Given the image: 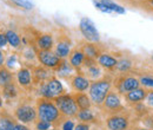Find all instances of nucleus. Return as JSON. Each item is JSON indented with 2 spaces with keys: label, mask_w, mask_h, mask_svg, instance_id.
<instances>
[{
  "label": "nucleus",
  "mask_w": 153,
  "mask_h": 130,
  "mask_svg": "<svg viewBox=\"0 0 153 130\" xmlns=\"http://www.w3.org/2000/svg\"><path fill=\"white\" fill-rule=\"evenodd\" d=\"M48 130H60V129H58V128H51V129H48Z\"/></svg>",
  "instance_id": "44"
},
{
  "label": "nucleus",
  "mask_w": 153,
  "mask_h": 130,
  "mask_svg": "<svg viewBox=\"0 0 153 130\" xmlns=\"http://www.w3.org/2000/svg\"><path fill=\"white\" fill-rule=\"evenodd\" d=\"M94 2V5H96V7L98 8V10H100L101 12H104V13H111V11L105 6V5H102L100 1H97V0H94L93 1Z\"/></svg>",
  "instance_id": "37"
},
{
  "label": "nucleus",
  "mask_w": 153,
  "mask_h": 130,
  "mask_svg": "<svg viewBox=\"0 0 153 130\" xmlns=\"http://www.w3.org/2000/svg\"><path fill=\"white\" fill-rule=\"evenodd\" d=\"M80 71L85 74L90 80H97V79H99V78H101L104 76L102 69L98 64V62L96 59H92V58H88V57L85 58L82 68H81Z\"/></svg>",
  "instance_id": "12"
},
{
  "label": "nucleus",
  "mask_w": 153,
  "mask_h": 130,
  "mask_svg": "<svg viewBox=\"0 0 153 130\" xmlns=\"http://www.w3.org/2000/svg\"><path fill=\"white\" fill-rule=\"evenodd\" d=\"M76 118L79 122H84V123H96L98 121L96 113L92 111L91 109H87V110H79L76 113Z\"/></svg>",
  "instance_id": "27"
},
{
  "label": "nucleus",
  "mask_w": 153,
  "mask_h": 130,
  "mask_svg": "<svg viewBox=\"0 0 153 130\" xmlns=\"http://www.w3.org/2000/svg\"><path fill=\"white\" fill-rule=\"evenodd\" d=\"M76 124V123H74L73 118H64L59 125H60V130H74Z\"/></svg>",
  "instance_id": "32"
},
{
  "label": "nucleus",
  "mask_w": 153,
  "mask_h": 130,
  "mask_svg": "<svg viewBox=\"0 0 153 130\" xmlns=\"http://www.w3.org/2000/svg\"><path fill=\"white\" fill-rule=\"evenodd\" d=\"M70 84L74 92H86L90 89L91 80L81 71H76V74L70 78Z\"/></svg>",
  "instance_id": "13"
},
{
  "label": "nucleus",
  "mask_w": 153,
  "mask_h": 130,
  "mask_svg": "<svg viewBox=\"0 0 153 130\" xmlns=\"http://www.w3.org/2000/svg\"><path fill=\"white\" fill-rule=\"evenodd\" d=\"M113 86H114V90L120 96H124L125 93L140 88V83L138 77L133 72L123 74H117L113 79Z\"/></svg>",
  "instance_id": "3"
},
{
  "label": "nucleus",
  "mask_w": 153,
  "mask_h": 130,
  "mask_svg": "<svg viewBox=\"0 0 153 130\" xmlns=\"http://www.w3.org/2000/svg\"><path fill=\"white\" fill-rule=\"evenodd\" d=\"M4 62H5V55H4L2 51L0 50V68L4 65Z\"/></svg>",
  "instance_id": "40"
},
{
  "label": "nucleus",
  "mask_w": 153,
  "mask_h": 130,
  "mask_svg": "<svg viewBox=\"0 0 153 130\" xmlns=\"http://www.w3.org/2000/svg\"><path fill=\"white\" fill-rule=\"evenodd\" d=\"M38 88L40 97L48 99H54L56 97H59L65 93V88L57 76H52L45 83L40 84Z\"/></svg>",
  "instance_id": "4"
},
{
  "label": "nucleus",
  "mask_w": 153,
  "mask_h": 130,
  "mask_svg": "<svg viewBox=\"0 0 153 130\" xmlns=\"http://www.w3.org/2000/svg\"><path fill=\"white\" fill-rule=\"evenodd\" d=\"M17 6L22 7L25 10H32L33 8V4L30 0H12Z\"/></svg>",
  "instance_id": "34"
},
{
  "label": "nucleus",
  "mask_w": 153,
  "mask_h": 130,
  "mask_svg": "<svg viewBox=\"0 0 153 130\" xmlns=\"http://www.w3.org/2000/svg\"><path fill=\"white\" fill-rule=\"evenodd\" d=\"M147 93H149V90H147V89L140 86V88H138V89H135V90H132V91H130V92L125 93L123 97H124L125 102H126L128 105L134 107V105H137V104H139V103L145 102V99H146V97H147Z\"/></svg>",
  "instance_id": "16"
},
{
  "label": "nucleus",
  "mask_w": 153,
  "mask_h": 130,
  "mask_svg": "<svg viewBox=\"0 0 153 130\" xmlns=\"http://www.w3.org/2000/svg\"><path fill=\"white\" fill-rule=\"evenodd\" d=\"M79 30L80 33L84 36L86 41L91 43H99L100 41V36L97 30L94 23L87 17H82L79 23Z\"/></svg>",
  "instance_id": "9"
},
{
  "label": "nucleus",
  "mask_w": 153,
  "mask_h": 130,
  "mask_svg": "<svg viewBox=\"0 0 153 130\" xmlns=\"http://www.w3.org/2000/svg\"><path fill=\"white\" fill-rule=\"evenodd\" d=\"M132 130H153V129L146 128V127H135V128H133Z\"/></svg>",
  "instance_id": "41"
},
{
  "label": "nucleus",
  "mask_w": 153,
  "mask_h": 130,
  "mask_svg": "<svg viewBox=\"0 0 153 130\" xmlns=\"http://www.w3.org/2000/svg\"><path fill=\"white\" fill-rule=\"evenodd\" d=\"M36 56H37V60L39 64L48 70L56 71L59 65L61 64L62 59L54 53V51H39L36 50Z\"/></svg>",
  "instance_id": "10"
},
{
  "label": "nucleus",
  "mask_w": 153,
  "mask_h": 130,
  "mask_svg": "<svg viewBox=\"0 0 153 130\" xmlns=\"http://www.w3.org/2000/svg\"><path fill=\"white\" fill-rule=\"evenodd\" d=\"M56 45L52 33H39L34 38V50L39 51H53Z\"/></svg>",
  "instance_id": "14"
},
{
  "label": "nucleus",
  "mask_w": 153,
  "mask_h": 130,
  "mask_svg": "<svg viewBox=\"0 0 153 130\" xmlns=\"http://www.w3.org/2000/svg\"><path fill=\"white\" fill-rule=\"evenodd\" d=\"M13 116L21 124H34L38 119V113L36 107L28 102H20L13 111Z\"/></svg>",
  "instance_id": "6"
},
{
  "label": "nucleus",
  "mask_w": 153,
  "mask_h": 130,
  "mask_svg": "<svg viewBox=\"0 0 153 130\" xmlns=\"http://www.w3.org/2000/svg\"><path fill=\"white\" fill-rule=\"evenodd\" d=\"M76 70L71 66V64L68 63V59H62L61 64L59 65L57 70L54 71L56 74H57L58 78H65V79H70L72 76H73V72Z\"/></svg>",
  "instance_id": "24"
},
{
  "label": "nucleus",
  "mask_w": 153,
  "mask_h": 130,
  "mask_svg": "<svg viewBox=\"0 0 153 130\" xmlns=\"http://www.w3.org/2000/svg\"><path fill=\"white\" fill-rule=\"evenodd\" d=\"M135 4L139 7H141L143 10H145L150 13H153V0H138Z\"/></svg>",
  "instance_id": "31"
},
{
  "label": "nucleus",
  "mask_w": 153,
  "mask_h": 130,
  "mask_svg": "<svg viewBox=\"0 0 153 130\" xmlns=\"http://www.w3.org/2000/svg\"><path fill=\"white\" fill-rule=\"evenodd\" d=\"M85 53L82 52V50L80 49V46H76L72 49L70 56H68V63L71 64V66L76 70V71H80L85 60Z\"/></svg>",
  "instance_id": "19"
},
{
  "label": "nucleus",
  "mask_w": 153,
  "mask_h": 130,
  "mask_svg": "<svg viewBox=\"0 0 153 130\" xmlns=\"http://www.w3.org/2000/svg\"><path fill=\"white\" fill-rule=\"evenodd\" d=\"M98 64L101 66L102 70L108 71L110 74H114L115 69H117V64H118V58L115 56H113L112 53L108 52H102L99 58L97 59Z\"/></svg>",
  "instance_id": "17"
},
{
  "label": "nucleus",
  "mask_w": 153,
  "mask_h": 130,
  "mask_svg": "<svg viewBox=\"0 0 153 130\" xmlns=\"http://www.w3.org/2000/svg\"><path fill=\"white\" fill-rule=\"evenodd\" d=\"M53 101L64 118H76L79 109L72 93H64L59 97H56Z\"/></svg>",
  "instance_id": "5"
},
{
  "label": "nucleus",
  "mask_w": 153,
  "mask_h": 130,
  "mask_svg": "<svg viewBox=\"0 0 153 130\" xmlns=\"http://www.w3.org/2000/svg\"><path fill=\"white\" fill-rule=\"evenodd\" d=\"M31 70H32V78H33V86H39L40 84L45 83L47 79H50L53 76L52 70H48L41 65L33 66Z\"/></svg>",
  "instance_id": "18"
},
{
  "label": "nucleus",
  "mask_w": 153,
  "mask_h": 130,
  "mask_svg": "<svg viewBox=\"0 0 153 130\" xmlns=\"http://www.w3.org/2000/svg\"><path fill=\"white\" fill-rule=\"evenodd\" d=\"M17 82L20 88L24 90H32L33 88V78H32V70L28 66H21L17 72Z\"/></svg>",
  "instance_id": "15"
},
{
  "label": "nucleus",
  "mask_w": 153,
  "mask_h": 130,
  "mask_svg": "<svg viewBox=\"0 0 153 130\" xmlns=\"http://www.w3.org/2000/svg\"><path fill=\"white\" fill-rule=\"evenodd\" d=\"M124 1H126V2H130V4H135L138 0H124Z\"/></svg>",
  "instance_id": "42"
},
{
  "label": "nucleus",
  "mask_w": 153,
  "mask_h": 130,
  "mask_svg": "<svg viewBox=\"0 0 153 130\" xmlns=\"http://www.w3.org/2000/svg\"><path fill=\"white\" fill-rule=\"evenodd\" d=\"M52 123L50 122H46V121H42V119H37L36 123H34V127L36 130H48L52 128Z\"/></svg>",
  "instance_id": "33"
},
{
  "label": "nucleus",
  "mask_w": 153,
  "mask_h": 130,
  "mask_svg": "<svg viewBox=\"0 0 153 130\" xmlns=\"http://www.w3.org/2000/svg\"><path fill=\"white\" fill-rule=\"evenodd\" d=\"M13 82H14L13 72L6 65H2L0 68V89H2L4 86H6Z\"/></svg>",
  "instance_id": "26"
},
{
  "label": "nucleus",
  "mask_w": 153,
  "mask_h": 130,
  "mask_svg": "<svg viewBox=\"0 0 153 130\" xmlns=\"http://www.w3.org/2000/svg\"><path fill=\"white\" fill-rule=\"evenodd\" d=\"M72 39L65 33H59L57 36V41L54 45V53L61 59H67L72 51Z\"/></svg>",
  "instance_id": "11"
},
{
  "label": "nucleus",
  "mask_w": 153,
  "mask_h": 130,
  "mask_svg": "<svg viewBox=\"0 0 153 130\" xmlns=\"http://www.w3.org/2000/svg\"><path fill=\"white\" fill-rule=\"evenodd\" d=\"M145 104H146L149 108L153 109V90H149L147 97H146V99H145Z\"/></svg>",
  "instance_id": "35"
},
{
  "label": "nucleus",
  "mask_w": 153,
  "mask_h": 130,
  "mask_svg": "<svg viewBox=\"0 0 153 130\" xmlns=\"http://www.w3.org/2000/svg\"><path fill=\"white\" fill-rule=\"evenodd\" d=\"M5 36H6V39H7V43L14 47V49H19L21 46V38L20 36L13 30H8L5 32Z\"/></svg>",
  "instance_id": "29"
},
{
  "label": "nucleus",
  "mask_w": 153,
  "mask_h": 130,
  "mask_svg": "<svg viewBox=\"0 0 153 130\" xmlns=\"http://www.w3.org/2000/svg\"><path fill=\"white\" fill-rule=\"evenodd\" d=\"M134 70V62L130 56H121L120 58H118V64L115 69L117 74H131Z\"/></svg>",
  "instance_id": "21"
},
{
  "label": "nucleus",
  "mask_w": 153,
  "mask_h": 130,
  "mask_svg": "<svg viewBox=\"0 0 153 130\" xmlns=\"http://www.w3.org/2000/svg\"><path fill=\"white\" fill-rule=\"evenodd\" d=\"M2 103H4V102H2V98H1V95H0V108L2 107Z\"/></svg>",
  "instance_id": "43"
},
{
  "label": "nucleus",
  "mask_w": 153,
  "mask_h": 130,
  "mask_svg": "<svg viewBox=\"0 0 153 130\" xmlns=\"http://www.w3.org/2000/svg\"><path fill=\"white\" fill-rule=\"evenodd\" d=\"M72 96L76 101V104L79 110H87V109L92 108L93 103H92L90 96L86 92H73Z\"/></svg>",
  "instance_id": "23"
},
{
  "label": "nucleus",
  "mask_w": 153,
  "mask_h": 130,
  "mask_svg": "<svg viewBox=\"0 0 153 130\" xmlns=\"http://www.w3.org/2000/svg\"><path fill=\"white\" fill-rule=\"evenodd\" d=\"M133 74L138 77L140 86L147 90H153V72H139L134 70Z\"/></svg>",
  "instance_id": "25"
},
{
  "label": "nucleus",
  "mask_w": 153,
  "mask_h": 130,
  "mask_svg": "<svg viewBox=\"0 0 153 130\" xmlns=\"http://www.w3.org/2000/svg\"><path fill=\"white\" fill-rule=\"evenodd\" d=\"M80 49L82 50L85 56L88 57V58H92V59H96V60L104 52L101 46L98 43H91V41H86V40L84 43H81Z\"/></svg>",
  "instance_id": "20"
},
{
  "label": "nucleus",
  "mask_w": 153,
  "mask_h": 130,
  "mask_svg": "<svg viewBox=\"0 0 153 130\" xmlns=\"http://www.w3.org/2000/svg\"><path fill=\"white\" fill-rule=\"evenodd\" d=\"M105 124L108 130H130L131 118L125 111L113 113L107 116Z\"/></svg>",
  "instance_id": "8"
},
{
  "label": "nucleus",
  "mask_w": 153,
  "mask_h": 130,
  "mask_svg": "<svg viewBox=\"0 0 153 130\" xmlns=\"http://www.w3.org/2000/svg\"><path fill=\"white\" fill-rule=\"evenodd\" d=\"M36 109L38 113V119L50 122L53 125L60 124L64 119L53 99L39 97L36 101Z\"/></svg>",
  "instance_id": "2"
},
{
  "label": "nucleus",
  "mask_w": 153,
  "mask_h": 130,
  "mask_svg": "<svg viewBox=\"0 0 153 130\" xmlns=\"http://www.w3.org/2000/svg\"><path fill=\"white\" fill-rule=\"evenodd\" d=\"M18 95H19V89H18V85L16 84V82L2 88V96L7 101H12V99L17 98Z\"/></svg>",
  "instance_id": "28"
},
{
  "label": "nucleus",
  "mask_w": 153,
  "mask_h": 130,
  "mask_svg": "<svg viewBox=\"0 0 153 130\" xmlns=\"http://www.w3.org/2000/svg\"><path fill=\"white\" fill-rule=\"evenodd\" d=\"M17 124L18 123L14 116L8 113L6 110L0 111V130H14Z\"/></svg>",
  "instance_id": "22"
},
{
  "label": "nucleus",
  "mask_w": 153,
  "mask_h": 130,
  "mask_svg": "<svg viewBox=\"0 0 153 130\" xmlns=\"http://www.w3.org/2000/svg\"><path fill=\"white\" fill-rule=\"evenodd\" d=\"M99 108L107 115H113V113H119V112L125 111V105L123 104L121 96L115 90L110 91V93L106 96L104 103Z\"/></svg>",
  "instance_id": "7"
},
{
  "label": "nucleus",
  "mask_w": 153,
  "mask_h": 130,
  "mask_svg": "<svg viewBox=\"0 0 153 130\" xmlns=\"http://www.w3.org/2000/svg\"><path fill=\"white\" fill-rule=\"evenodd\" d=\"M14 130H31L28 127H26L25 124H21V123H18L17 125H16V128Z\"/></svg>",
  "instance_id": "39"
},
{
  "label": "nucleus",
  "mask_w": 153,
  "mask_h": 130,
  "mask_svg": "<svg viewBox=\"0 0 153 130\" xmlns=\"http://www.w3.org/2000/svg\"><path fill=\"white\" fill-rule=\"evenodd\" d=\"M100 2L102 5H105L111 12H115L118 14H124L125 13V8L123 6L115 4L114 1H112V0H100Z\"/></svg>",
  "instance_id": "30"
},
{
  "label": "nucleus",
  "mask_w": 153,
  "mask_h": 130,
  "mask_svg": "<svg viewBox=\"0 0 153 130\" xmlns=\"http://www.w3.org/2000/svg\"><path fill=\"white\" fill-rule=\"evenodd\" d=\"M74 130H91V125L88 123L84 122H78L74 127Z\"/></svg>",
  "instance_id": "36"
},
{
  "label": "nucleus",
  "mask_w": 153,
  "mask_h": 130,
  "mask_svg": "<svg viewBox=\"0 0 153 130\" xmlns=\"http://www.w3.org/2000/svg\"><path fill=\"white\" fill-rule=\"evenodd\" d=\"M7 44L8 43H7V39H6L5 33H0V49H4Z\"/></svg>",
  "instance_id": "38"
},
{
  "label": "nucleus",
  "mask_w": 153,
  "mask_h": 130,
  "mask_svg": "<svg viewBox=\"0 0 153 130\" xmlns=\"http://www.w3.org/2000/svg\"><path fill=\"white\" fill-rule=\"evenodd\" d=\"M113 79H114V74H108L107 76H102L101 78L91 82V85L88 89V96L96 107L99 108L104 103L106 96L112 90Z\"/></svg>",
  "instance_id": "1"
}]
</instances>
